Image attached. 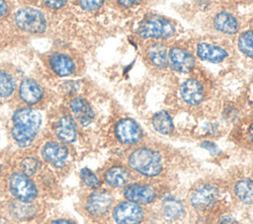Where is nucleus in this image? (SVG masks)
Segmentation results:
<instances>
[{
	"mask_svg": "<svg viewBox=\"0 0 253 224\" xmlns=\"http://www.w3.org/2000/svg\"><path fill=\"white\" fill-rule=\"evenodd\" d=\"M55 26L52 18L40 7L22 1L0 29V51L27 45L42 37L53 38Z\"/></svg>",
	"mask_w": 253,
	"mask_h": 224,
	"instance_id": "f257e3e1",
	"label": "nucleus"
},
{
	"mask_svg": "<svg viewBox=\"0 0 253 224\" xmlns=\"http://www.w3.org/2000/svg\"><path fill=\"white\" fill-rule=\"evenodd\" d=\"M40 65L51 76L68 78L79 74L84 67V58L80 49L71 43L52 40L51 46L37 53Z\"/></svg>",
	"mask_w": 253,
	"mask_h": 224,
	"instance_id": "f03ea898",
	"label": "nucleus"
},
{
	"mask_svg": "<svg viewBox=\"0 0 253 224\" xmlns=\"http://www.w3.org/2000/svg\"><path fill=\"white\" fill-rule=\"evenodd\" d=\"M11 121L10 135L12 139L20 147H27L35 141L39 134L42 116L37 109L20 107L13 112Z\"/></svg>",
	"mask_w": 253,
	"mask_h": 224,
	"instance_id": "7ed1b4c3",
	"label": "nucleus"
},
{
	"mask_svg": "<svg viewBox=\"0 0 253 224\" xmlns=\"http://www.w3.org/2000/svg\"><path fill=\"white\" fill-rule=\"evenodd\" d=\"M175 33V26L170 20L159 15L145 17L136 29V35L141 38L164 39Z\"/></svg>",
	"mask_w": 253,
	"mask_h": 224,
	"instance_id": "20e7f679",
	"label": "nucleus"
},
{
	"mask_svg": "<svg viewBox=\"0 0 253 224\" xmlns=\"http://www.w3.org/2000/svg\"><path fill=\"white\" fill-rule=\"evenodd\" d=\"M128 163L133 170L147 177L156 176L162 170L160 155L148 148H139L133 151L128 158Z\"/></svg>",
	"mask_w": 253,
	"mask_h": 224,
	"instance_id": "39448f33",
	"label": "nucleus"
},
{
	"mask_svg": "<svg viewBox=\"0 0 253 224\" xmlns=\"http://www.w3.org/2000/svg\"><path fill=\"white\" fill-rule=\"evenodd\" d=\"M18 98L23 107L33 108L41 104L45 97V89L42 84L35 77L27 76L20 80L17 87Z\"/></svg>",
	"mask_w": 253,
	"mask_h": 224,
	"instance_id": "423d86ee",
	"label": "nucleus"
},
{
	"mask_svg": "<svg viewBox=\"0 0 253 224\" xmlns=\"http://www.w3.org/2000/svg\"><path fill=\"white\" fill-rule=\"evenodd\" d=\"M52 130L55 138L64 144L73 143L78 136V123L70 113L63 112L53 122Z\"/></svg>",
	"mask_w": 253,
	"mask_h": 224,
	"instance_id": "0eeeda50",
	"label": "nucleus"
},
{
	"mask_svg": "<svg viewBox=\"0 0 253 224\" xmlns=\"http://www.w3.org/2000/svg\"><path fill=\"white\" fill-rule=\"evenodd\" d=\"M10 190L21 201L30 202L37 196V187L29 176L23 173H15L9 181Z\"/></svg>",
	"mask_w": 253,
	"mask_h": 224,
	"instance_id": "6e6552de",
	"label": "nucleus"
},
{
	"mask_svg": "<svg viewBox=\"0 0 253 224\" xmlns=\"http://www.w3.org/2000/svg\"><path fill=\"white\" fill-rule=\"evenodd\" d=\"M67 107L77 123L82 126L89 125L95 118V112L90 103L81 96L70 95Z\"/></svg>",
	"mask_w": 253,
	"mask_h": 224,
	"instance_id": "1a4fd4ad",
	"label": "nucleus"
},
{
	"mask_svg": "<svg viewBox=\"0 0 253 224\" xmlns=\"http://www.w3.org/2000/svg\"><path fill=\"white\" fill-rule=\"evenodd\" d=\"M41 154L42 159L53 167H61L64 165L68 157V148L64 143L55 140H48L42 146Z\"/></svg>",
	"mask_w": 253,
	"mask_h": 224,
	"instance_id": "9d476101",
	"label": "nucleus"
},
{
	"mask_svg": "<svg viewBox=\"0 0 253 224\" xmlns=\"http://www.w3.org/2000/svg\"><path fill=\"white\" fill-rule=\"evenodd\" d=\"M17 68L7 62H0V99L11 97L19 85Z\"/></svg>",
	"mask_w": 253,
	"mask_h": 224,
	"instance_id": "9b49d317",
	"label": "nucleus"
},
{
	"mask_svg": "<svg viewBox=\"0 0 253 224\" xmlns=\"http://www.w3.org/2000/svg\"><path fill=\"white\" fill-rule=\"evenodd\" d=\"M114 218L118 224H139L143 219V211L137 203L128 200L116 206Z\"/></svg>",
	"mask_w": 253,
	"mask_h": 224,
	"instance_id": "f8f14e48",
	"label": "nucleus"
},
{
	"mask_svg": "<svg viewBox=\"0 0 253 224\" xmlns=\"http://www.w3.org/2000/svg\"><path fill=\"white\" fill-rule=\"evenodd\" d=\"M31 4H34L43 11H45L53 20L55 31L68 11L71 0H22ZM55 35V32H54Z\"/></svg>",
	"mask_w": 253,
	"mask_h": 224,
	"instance_id": "ddd939ff",
	"label": "nucleus"
},
{
	"mask_svg": "<svg viewBox=\"0 0 253 224\" xmlns=\"http://www.w3.org/2000/svg\"><path fill=\"white\" fill-rule=\"evenodd\" d=\"M168 64L173 70L186 73L193 69L195 58L185 48L181 46H172L168 50Z\"/></svg>",
	"mask_w": 253,
	"mask_h": 224,
	"instance_id": "4468645a",
	"label": "nucleus"
},
{
	"mask_svg": "<svg viewBox=\"0 0 253 224\" xmlns=\"http://www.w3.org/2000/svg\"><path fill=\"white\" fill-rule=\"evenodd\" d=\"M115 134L122 143L133 144L140 140L142 133L139 125L133 119L124 118L116 124Z\"/></svg>",
	"mask_w": 253,
	"mask_h": 224,
	"instance_id": "2eb2a0df",
	"label": "nucleus"
},
{
	"mask_svg": "<svg viewBox=\"0 0 253 224\" xmlns=\"http://www.w3.org/2000/svg\"><path fill=\"white\" fill-rule=\"evenodd\" d=\"M125 196L132 202L135 203H149L151 202L155 195L156 191L154 187H152L149 185H138V184H133L126 186L124 190Z\"/></svg>",
	"mask_w": 253,
	"mask_h": 224,
	"instance_id": "dca6fc26",
	"label": "nucleus"
},
{
	"mask_svg": "<svg viewBox=\"0 0 253 224\" xmlns=\"http://www.w3.org/2000/svg\"><path fill=\"white\" fill-rule=\"evenodd\" d=\"M112 204V196L108 191L99 190L93 192L86 203L87 211L94 215L100 216L105 214Z\"/></svg>",
	"mask_w": 253,
	"mask_h": 224,
	"instance_id": "f3484780",
	"label": "nucleus"
},
{
	"mask_svg": "<svg viewBox=\"0 0 253 224\" xmlns=\"http://www.w3.org/2000/svg\"><path fill=\"white\" fill-rule=\"evenodd\" d=\"M196 54L200 59L212 63L221 62L228 56V53L224 48L208 42H200L197 45Z\"/></svg>",
	"mask_w": 253,
	"mask_h": 224,
	"instance_id": "a211bd4d",
	"label": "nucleus"
},
{
	"mask_svg": "<svg viewBox=\"0 0 253 224\" xmlns=\"http://www.w3.org/2000/svg\"><path fill=\"white\" fill-rule=\"evenodd\" d=\"M182 99L190 105H198L204 99V88L196 79L186 80L180 88Z\"/></svg>",
	"mask_w": 253,
	"mask_h": 224,
	"instance_id": "6ab92c4d",
	"label": "nucleus"
},
{
	"mask_svg": "<svg viewBox=\"0 0 253 224\" xmlns=\"http://www.w3.org/2000/svg\"><path fill=\"white\" fill-rule=\"evenodd\" d=\"M146 59L155 67L164 68L168 64V49L163 42L153 41L145 49Z\"/></svg>",
	"mask_w": 253,
	"mask_h": 224,
	"instance_id": "aec40b11",
	"label": "nucleus"
},
{
	"mask_svg": "<svg viewBox=\"0 0 253 224\" xmlns=\"http://www.w3.org/2000/svg\"><path fill=\"white\" fill-rule=\"evenodd\" d=\"M218 196V189L211 185L200 187L192 195L191 203L198 208H205L214 202Z\"/></svg>",
	"mask_w": 253,
	"mask_h": 224,
	"instance_id": "412c9836",
	"label": "nucleus"
},
{
	"mask_svg": "<svg viewBox=\"0 0 253 224\" xmlns=\"http://www.w3.org/2000/svg\"><path fill=\"white\" fill-rule=\"evenodd\" d=\"M213 26L218 32L226 35H233L238 31L236 18L227 12L217 13L213 19Z\"/></svg>",
	"mask_w": 253,
	"mask_h": 224,
	"instance_id": "4be33fe9",
	"label": "nucleus"
},
{
	"mask_svg": "<svg viewBox=\"0 0 253 224\" xmlns=\"http://www.w3.org/2000/svg\"><path fill=\"white\" fill-rule=\"evenodd\" d=\"M129 178L128 172L123 167L111 168L105 175V181L111 187H122L125 186Z\"/></svg>",
	"mask_w": 253,
	"mask_h": 224,
	"instance_id": "5701e85b",
	"label": "nucleus"
},
{
	"mask_svg": "<svg viewBox=\"0 0 253 224\" xmlns=\"http://www.w3.org/2000/svg\"><path fill=\"white\" fill-rule=\"evenodd\" d=\"M152 125L161 134H170L173 131L172 118L165 111H160L153 115Z\"/></svg>",
	"mask_w": 253,
	"mask_h": 224,
	"instance_id": "b1692460",
	"label": "nucleus"
},
{
	"mask_svg": "<svg viewBox=\"0 0 253 224\" xmlns=\"http://www.w3.org/2000/svg\"><path fill=\"white\" fill-rule=\"evenodd\" d=\"M236 196L244 203H253V181L244 179L239 181L234 187Z\"/></svg>",
	"mask_w": 253,
	"mask_h": 224,
	"instance_id": "393cba45",
	"label": "nucleus"
},
{
	"mask_svg": "<svg viewBox=\"0 0 253 224\" xmlns=\"http://www.w3.org/2000/svg\"><path fill=\"white\" fill-rule=\"evenodd\" d=\"M10 211L14 217L22 220L30 219L36 214V208L32 204L21 200L14 202L10 207Z\"/></svg>",
	"mask_w": 253,
	"mask_h": 224,
	"instance_id": "a878e982",
	"label": "nucleus"
},
{
	"mask_svg": "<svg viewBox=\"0 0 253 224\" xmlns=\"http://www.w3.org/2000/svg\"><path fill=\"white\" fill-rule=\"evenodd\" d=\"M237 45L243 54L253 57V31L242 33L238 37Z\"/></svg>",
	"mask_w": 253,
	"mask_h": 224,
	"instance_id": "bb28decb",
	"label": "nucleus"
},
{
	"mask_svg": "<svg viewBox=\"0 0 253 224\" xmlns=\"http://www.w3.org/2000/svg\"><path fill=\"white\" fill-rule=\"evenodd\" d=\"M20 0H0V29L7 22Z\"/></svg>",
	"mask_w": 253,
	"mask_h": 224,
	"instance_id": "cd10ccee",
	"label": "nucleus"
},
{
	"mask_svg": "<svg viewBox=\"0 0 253 224\" xmlns=\"http://www.w3.org/2000/svg\"><path fill=\"white\" fill-rule=\"evenodd\" d=\"M40 168V162L35 157H27L22 160L21 162V169L23 171V174L27 176H32Z\"/></svg>",
	"mask_w": 253,
	"mask_h": 224,
	"instance_id": "c85d7f7f",
	"label": "nucleus"
},
{
	"mask_svg": "<svg viewBox=\"0 0 253 224\" xmlns=\"http://www.w3.org/2000/svg\"><path fill=\"white\" fill-rule=\"evenodd\" d=\"M80 177H81V180L83 181V183L88 186L89 187H98L100 186V182L97 178V176L89 169L87 168H84L81 170L80 172Z\"/></svg>",
	"mask_w": 253,
	"mask_h": 224,
	"instance_id": "c756f323",
	"label": "nucleus"
},
{
	"mask_svg": "<svg viewBox=\"0 0 253 224\" xmlns=\"http://www.w3.org/2000/svg\"><path fill=\"white\" fill-rule=\"evenodd\" d=\"M182 205L180 202L174 199H168L164 203V211L165 214L168 217H176L179 216L180 213L182 212Z\"/></svg>",
	"mask_w": 253,
	"mask_h": 224,
	"instance_id": "7c9ffc66",
	"label": "nucleus"
},
{
	"mask_svg": "<svg viewBox=\"0 0 253 224\" xmlns=\"http://www.w3.org/2000/svg\"><path fill=\"white\" fill-rule=\"evenodd\" d=\"M121 7H125V8H128V7H132L136 4H138L140 2V0H115Z\"/></svg>",
	"mask_w": 253,
	"mask_h": 224,
	"instance_id": "2f4dec72",
	"label": "nucleus"
},
{
	"mask_svg": "<svg viewBox=\"0 0 253 224\" xmlns=\"http://www.w3.org/2000/svg\"><path fill=\"white\" fill-rule=\"evenodd\" d=\"M202 146H203L204 148H206L207 150H209L211 154H216V152L218 151V150H217V147L215 146V144H213L212 142H210V141L203 142V143H202Z\"/></svg>",
	"mask_w": 253,
	"mask_h": 224,
	"instance_id": "473e14b6",
	"label": "nucleus"
},
{
	"mask_svg": "<svg viewBox=\"0 0 253 224\" xmlns=\"http://www.w3.org/2000/svg\"><path fill=\"white\" fill-rule=\"evenodd\" d=\"M51 224H75V223H73L67 219H56V220L52 221Z\"/></svg>",
	"mask_w": 253,
	"mask_h": 224,
	"instance_id": "72a5a7b5",
	"label": "nucleus"
},
{
	"mask_svg": "<svg viewBox=\"0 0 253 224\" xmlns=\"http://www.w3.org/2000/svg\"><path fill=\"white\" fill-rule=\"evenodd\" d=\"M248 134H249L250 140L253 142V123L250 125V127H249V129H248Z\"/></svg>",
	"mask_w": 253,
	"mask_h": 224,
	"instance_id": "f704fd0d",
	"label": "nucleus"
},
{
	"mask_svg": "<svg viewBox=\"0 0 253 224\" xmlns=\"http://www.w3.org/2000/svg\"><path fill=\"white\" fill-rule=\"evenodd\" d=\"M0 224H9V223H8V221H7V220H5L4 218L0 217Z\"/></svg>",
	"mask_w": 253,
	"mask_h": 224,
	"instance_id": "c9c22d12",
	"label": "nucleus"
},
{
	"mask_svg": "<svg viewBox=\"0 0 253 224\" xmlns=\"http://www.w3.org/2000/svg\"><path fill=\"white\" fill-rule=\"evenodd\" d=\"M0 172H1V166H0Z\"/></svg>",
	"mask_w": 253,
	"mask_h": 224,
	"instance_id": "e433bc0d",
	"label": "nucleus"
}]
</instances>
